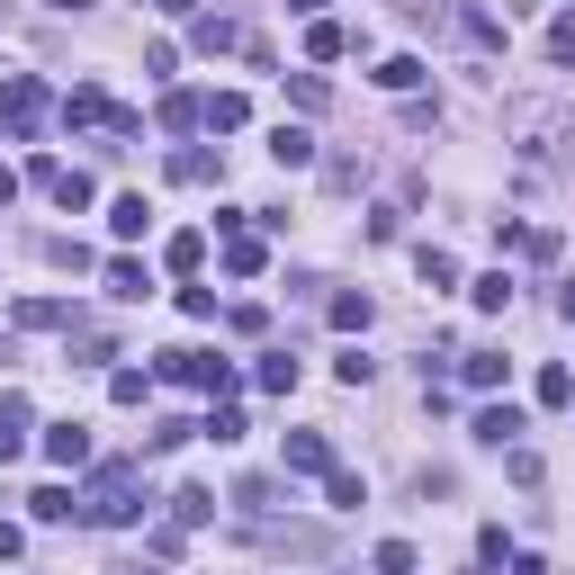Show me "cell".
<instances>
[{
    "label": "cell",
    "mask_w": 575,
    "mask_h": 575,
    "mask_svg": "<svg viewBox=\"0 0 575 575\" xmlns=\"http://www.w3.org/2000/svg\"><path fill=\"white\" fill-rule=\"evenodd\" d=\"M557 315H566V324H575V279H566V288H557Z\"/></svg>",
    "instance_id": "b9f144b4"
},
{
    "label": "cell",
    "mask_w": 575,
    "mask_h": 575,
    "mask_svg": "<svg viewBox=\"0 0 575 575\" xmlns=\"http://www.w3.org/2000/svg\"><path fill=\"white\" fill-rule=\"evenodd\" d=\"M234 503H243V513H270L279 485H270V477H243V485H234Z\"/></svg>",
    "instance_id": "e575fe53"
},
{
    "label": "cell",
    "mask_w": 575,
    "mask_h": 575,
    "mask_svg": "<svg viewBox=\"0 0 575 575\" xmlns=\"http://www.w3.org/2000/svg\"><path fill=\"white\" fill-rule=\"evenodd\" d=\"M288 10H297V19H324V0H288Z\"/></svg>",
    "instance_id": "7bdbcfd3"
},
{
    "label": "cell",
    "mask_w": 575,
    "mask_h": 575,
    "mask_svg": "<svg viewBox=\"0 0 575 575\" xmlns=\"http://www.w3.org/2000/svg\"><path fill=\"white\" fill-rule=\"evenodd\" d=\"M45 459H54V468H82V459H91V431H82V422H54V431H45Z\"/></svg>",
    "instance_id": "7c38bea8"
},
{
    "label": "cell",
    "mask_w": 575,
    "mask_h": 575,
    "mask_svg": "<svg viewBox=\"0 0 575 575\" xmlns=\"http://www.w3.org/2000/svg\"><path fill=\"white\" fill-rule=\"evenodd\" d=\"M171 180H180V189H207V180H226V154H207V144H180V154H171Z\"/></svg>",
    "instance_id": "ba28073f"
},
{
    "label": "cell",
    "mask_w": 575,
    "mask_h": 575,
    "mask_svg": "<svg viewBox=\"0 0 575 575\" xmlns=\"http://www.w3.org/2000/svg\"><path fill=\"white\" fill-rule=\"evenodd\" d=\"M154 378H171V387H207V396H226V387H234V359H216V351H163V359H154Z\"/></svg>",
    "instance_id": "7a4b0ae2"
},
{
    "label": "cell",
    "mask_w": 575,
    "mask_h": 575,
    "mask_svg": "<svg viewBox=\"0 0 575 575\" xmlns=\"http://www.w3.org/2000/svg\"><path fill=\"white\" fill-rule=\"evenodd\" d=\"M100 279H108V297H126V306L144 297V288H154V279H144V261H126V252H117V261H108Z\"/></svg>",
    "instance_id": "2e32d148"
},
{
    "label": "cell",
    "mask_w": 575,
    "mask_h": 575,
    "mask_svg": "<svg viewBox=\"0 0 575 575\" xmlns=\"http://www.w3.org/2000/svg\"><path fill=\"white\" fill-rule=\"evenodd\" d=\"M513 575H548V557H531V548H522V557H513Z\"/></svg>",
    "instance_id": "f35d334b"
},
{
    "label": "cell",
    "mask_w": 575,
    "mask_h": 575,
    "mask_svg": "<svg viewBox=\"0 0 575 575\" xmlns=\"http://www.w3.org/2000/svg\"><path fill=\"white\" fill-rule=\"evenodd\" d=\"M28 503H36V522H72V513H82V494H72V485H36Z\"/></svg>",
    "instance_id": "ffe728a7"
},
{
    "label": "cell",
    "mask_w": 575,
    "mask_h": 575,
    "mask_svg": "<svg viewBox=\"0 0 575 575\" xmlns=\"http://www.w3.org/2000/svg\"><path fill=\"white\" fill-rule=\"evenodd\" d=\"M459 369H468V387H503V351H468Z\"/></svg>",
    "instance_id": "83f0119b"
},
{
    "label": "cell",
    "mask_w": 575,
    "mask_h": 575,
    "mask_svg": "<svg viewBox=\"0 0 575 575\" xmlns=\"http://www.w3.org/2000/svg\"><path fill=\"white\" fill-rule=\"evenodd\" d=\"M19 548H28V531H19V522H0V566H10Z\"/></svg>",
    "instance_id": "8d00e7d4"
},
{
    "label": "cell",
    "mask_w": 575,
    "mask_h": 575,
    "mask_svg": "<svg viewBox=\"0 0 575 575\" xmlns=\"http://www.w3.org/2000/svg\"><path fill=\"white\" fill-rule=\"evenodd\" d=\"M333 378H342V387H369V378H378V359H369V351H342V359H333Z\"/></svg>",
    "instance_id": "f546056e"
},
{
    "label": "cell",
    "mask_w": 575,
    "mask_h": 575,
    "mask_svg": "<svg viewBox=\"0 0 575 575\" xmlns=\"http://www.w3.org/2000/svg\"><path fill=\"white\" fill-rule=\"evenodd\" d=\"M270 163H279V171H306V163H315V135H306V126H270Z\"/></svg>",
    "instance_id": "9c48e42d"
},
{
    "label": "cell",
    "mask_w": 575,
    "mask_h": 575,
    "mask_svg": "<svg viewBox=\"0 0 575 575\" xmlns=\"http://www.w3.org/2000/svg\"><path fill=\"white\" fill-rule=\"evenodd\" d=\"M369 315H378V306H369V288H342V297H333V324H342V333H359Z\"/></svg>",
    "instance_id": "44dd1931"
},
{
    "label": "cell",
    "mask_w": 575,
    "mask_h": 575,
    "mask_svg": "<svg viewBox=\"0 0 575 575\" xmlns=\"http://www.w3.org/2000/svg\"><path fill=\"white\" fill-rule=\"evenodd\" d=\"M0 117H10L19 135H36V126H45V91H36V82H0Z\"/></svg>",
    "instance_id": "5b68a950"
},
{
    "label": "cell",
    "mask_w": 575,
    "mask_h": 575,
    "mask_svg": "<svg viewBox=\"0 0 575 575\" xmlns=\"http://www.w3.org/2000/svg\"><path fill=\"white\" fill-rule=\"evenodd\" d=\"M540 405H575V378L566 369H540Z\"/></svg>",
    "instance_id": "d590c367"
},
{
    "label": "cell",
    "mask_w": 575,
    "mask_h": 575,
    "mask_svg": "<svg viewBox=\"0 0 575 575\" xmlns=\"http://www.w3.org/2000/svg\"><path fill=\"white\" fill-rule=\"evenodd\" d=\"M288 477H333V441L324 431H288Z\"/></svg>",
    "instance_id": "52a82bcc"
},
{
    "label": "cell",
    "mask_w": 575,
    "mask_h": 575,
    "mask_svg": "<svg viewBox=\"0 0 575 575\" xmlns=\"http://www.w3.org/2000/svg\"><path fill=\"white\" fill-rule=\"evenodd\" d=\"M108 396H117V405H144V396H154V369H117Z\"/></svg>",
    "instance_id": "f1b7e54d"
},
{
    "label": "cell",
    "mask_w": 575,
    "mask_h": 575,
    "mask_svg": "<svg viewBox=\"0 0 575 575\" xmlns=\"http://www.w3.org/2000/svg\"><path fill=\"white\" fill-rule=\"evenodd\" d=\"M198 431H207V441H243V431H252V422H243V414H234V405H216V414H207V422H198Z\"/></svg>",
    "instance_id": "4dcf8cb0"
},
{
    "label": "cell",
    "mask_w": 575,
    "mask_h": 575,
    "mask_svg": "<svg viewBox=\"0 0 575 575\" xmlns=\"http://www.w3.org/2000/svg\"><path fill=\"white\" fill-rule=\"evenodd\" d=\"M108 117H117V108H108V91H91V82L63 100V126H108Z\"/></svg>",
    "instance_id": "5bb4252c"
},
{
    "label": "cell",
    "mask_w": 575,
    "mask_h": 575,
    "mask_svg": "<svg viewBox=\"0 0 575 575\" xmlns=\"http://www.w3.org/2000/svg\"><path fill=\"white\" fill-rule=\"evenodd\" d=\"M10 324H19V333H72L82 315H72L63 297H19V306H10Z\"/></svg>",
    "instance_id": "277c9868"
},
{
    "label": "cell",
    "mask_w": 575,
    "mask_h": 575,
    "mask_svg": "<svg viewBox=\"0 0 575 575\" xmlns=\"http://www.w3.org/2000/svg\"><path fill=\"white\" fill-rule=\"evenodd\" d=\"M459 28H468V45H485V54L503 45V19H485V10H459Z\"/></svg>",
    "instance_id": "1f68e13d"
},
{
    "label": "cell",
    "mask_w": 575,
    "mask_h": 575,
    "mask_svg": "<svg viewBox=\"0 0 575 575\" xmlns=\"http://www.w3.org/2000/svg\"><path fill=\"white\" fill-rule=\"evenodd\" d=\"M144 226H154V207H144V198H117V207H108V234H117V243H135Z\"/></svg>",
    "instance_id": "d6986e66"
},
{
    "label": "cell",
    "mask_w": 575,
    "mask_h": 575,
    "mask_svg": "<svg viewBox=\"0 0 575 575\" xmlns=\"http://www.w3.org/2000/svg\"><path fill=\"white\" fill-rule=\"evenodd\" d=\"M10 198H19V171H10V163H0V207H10Z\"/></svg>",
    "instance_id": "60d3db41"
},
{
    "label": "cell",
    "mask_w": 575,
    "mask_h": 575,
    "mask_svg": "<svg viewBox=\"0 0 575 575\" xmlns=\"http://www.w3.org/2000/svg\"><path fill=\"white\" fill-rule=\"evenodd\" d=\"M243 117H252V100H243V91H216V100H198V126H216V135H234Z\"/></svg>",
    "instance_id": "30bf717a"
},
{
    "label": "cell",
    "mask_w": 575,
    "mask_h": 575,
    "mask_svg": "<svg viewBox=\"0 0 575 575\" xmlns=\"http://www.w3.org/2000/svg\"><path fill=\"white\" fill-rule=\"evenodd\" d=\"M261 387H270V396H288V387H297V359L270 351V359H261Z\"/></svg>",
    "instance_id": "836d02e7"
},
{
    "label": "cell",
    "mask_w": 575,
    "mask_h": 575,
    "mask_svg": "<svg viewBox=\"0 0 575 575\" xmlns=\"http://www.w3.org/2000/svg\"><path fill=\"white\" fill-rule=\"evenodd\" d=\"M414 270H422V288H459V261H450V252H431V243L414 252Z\"/></svg>",
    "instance_id": "603a6c76"
},
{
    "label": "cell",
    "mask_w": 575,
    "mask_h": 575,
    "mask_svg": "<svg viewBox=\"0 0 575 575\" xmlns=\"http://www.w3.org/2000/svg\"><path fill=\"white\" fill-rule=\"evenodd\" d=\"M163 261H171V270H180V279H189V270H198V261H207V234H171V243H163Z\"/></svg>",
    "instance_id": "4316f807"
},
{
    "label": "cell",
    "mask_w": 575,
    "mask_h": 575,
    "mask_svg": "<svg viewBox=\"0 0 575 575\" xmlns=\"http://www.w3.org/2000/svg\"><path fill=\"white\" fill-rule=\"evenodd\" d=\"M378 91L414 100V91H422V63H414V54H387V63H378Z\"/></svg>",
    "instance_id": "9a60e30c"
},
{
    "label": "cell",
    "mask_w": 575,
    "mask_h": 575,
    "mask_svg": "<svg viewBox=\"0 0 575 575\" xmlns=\"http://www.w3.org/2000/svg\"><path fill=\"white\" fill-rule=\"evenodd\" d=\"M180 441H198V422H180V414H163L154 431H144V450H180Z\"/></svg>",
    "instance_id": "484cf974"
},
{
    "label": "cell",
    "mask_w": 575,
    "mask_h": 575,
    "mask_svg": "<svg viewBox=\"0 0 575 575\" xmlns=\"http://www.w3.org/2000/svg\"><path fill=\"white\" fill-rule=\"evenodd\" d=\"M54 10H91V0H54Z\"/></svg>",
    "instance_id": "ee69618b"
},
{
    "label": "cell",
    "mask_w": 575,
    "mask_h": 575,
    "mask_svg": "<svg viewBox=\"0 0 575 575\" xmlns=\"http://www.w3.org/2000/svg\"><path fill=\"white\" fill-rule=\"evenodd\" d=\"M154 10H163V19H189V10H198V0H154Z\"/></svg>",
    "instance_id": "ab89813d"
},
{
    "label": "cell",
    "mask_w": 575,
    "mask_h": 575,
    "mask_svg": "<svg viewBox=\"0 0 575 575\" xmlns=\"http://www.w3.org/2000/svg\"><path fill=\"white\" fill-rule=\"evenodd\" d=\"M324 494H333V513H359V503H369V485H359L351 468H333V477H324Z\"/></svg>",
    "instance_id": "7402d4cb"
},
{
    "label": "cell",
    "mask_w": 575,
    "mask_h": 575,
    "mask_svg": "<svg viewBox=\"0 0 575 575\" xmlns=\"http://www.w3.org/2000/svg\"><path fill=\"white\" fill-rule=\"evenodd\" d=\"M468 431H477V441H485V450H513V441H522V431H531V422H522V405H485V414H477Z\"/></svg>",
    "instance_id": "8992f818"
},
{
    "label": "cell",
    "mask_w": 575,
    "mask_h": 575,
    "mask_svg": "<svg viewBox=\"0 0 575 575\" xmlns=\"http://www.w3.org/2000/svg\"><path fill=\"white\" fill-rule=\"evenodd\" d=\"M396 10H405V19H441L450 0H396Z\"/></svg>",
    "instance_id": "74e56055"
},
{
    "label": "cell",
    "mask_w": 575,
    "mask_h": 575,
    "mask_svg": "<svg viewBox=\"0 0 575 575\" xmlns=\"http://www.w3.org/2000/svg\"><path fill=\"white\" fill-rule=\"evenodd\" d=\"M351 45H359V36H351L342 19H315V28H306V54H315V63H342Z\"/></svg>",
    "instance_id": "4fadbf2b"
},
{
    "label": "cell",
    "mask_w": 575,
    "mask_h": 575,
    "mask_svg": "<svg viewBox=\"0 0 575 575\" xmlns=\"http://www.w3.org/2000/svg\"><path fill=\"white\" fill-rule=\"evenodd\" d=\"M171 522H180V531L216 522V494H207V485H180V494H171Z\"/></svg>",
    "instance_id": "e0dca14e"
},
{
    "label": "cell",
    "mask_w": 575,
    "mask_h": 575,
    "mask_svg": "<svg viewBox=\"0 0 575 575\" xmlns=\"http://www.w3.org/2000/svg\"><path fill=\"white\" fill-rule=\"evenodd\" d=\"M226 270H234V279H261V270H270V252H261L252 234H226Z\"/></svg>",
    "instance_id": "ac0fdd59"
},
{
    "label": "cell",
    "mask_w": 575,
    "mask_h": 575,
    "mask_svg": "<svg viewBox=\"0 0 575 575\" xmlns=\"http://www.w3.org/2000/svg\"><path fill=\"white\" fill-rule=\"evenodd\" d=\"M144 513V477L126 468V459H108L100 477H91V494H82V522H100V531H126Z\"/></svg>",
    "instance_id": "6da1fadb"
},
{
    "label": "cell",
    "mask_w": 575,
    "mask_h": 575,
    "mask_svg": "<svg viewBox=\"0 0 575 575\" xmlns=\"http://www.w3.org/2000/svg\"><path fill=\"white\" fill-rule=\"evenodd\" d=\"M548 63L575 72V19H548Z\"/></svg>",
    "instance_id": "d6a6232c"
},
{
    "label": "cell",
    "mask_w": 575,
    "mask_h": 575,
    "mask_svg": "<svg viewBox=\"0 0 575 575\" xmlns=\"http://www.w3.org/2000/svg\"><path fill=\"white\" fill-rule=\"evenodd\" d=\"M243 36H252V28H234V19H198V28H189L198 54H243Z\"/></svg>",
    "instance_id": "8fae6325"
},
{
    "label": "cell",
    "mask_w": 575,
    "mask_h": 575,
    "mask_svg": "<svg viewBox=\"0 0 575 575\" xmlns=\"http://www.w3.org/2000/svg\"><path fill=\"white\" fill-rule=\"evenodd\" d=\"M261 548H288V557H324V531H261Z\"/></svg>",
    "instance_id": "cb8c5ba5"
},
{
    "label": "cell",
    "mask_w": 575,
    "mask_h": 575,
    "mask_svg": "<svg viewBox=\"0 0 575 575\" xmlns=\"http://www.w3.org/2000/svg\"><path fill=\"white\" fill-rule=\"evenodd\" d=\"M468 297H477V306H485V315H503V306H513V279H503V270H485V279H477V288H468Z\"/></svg>",
    "instance_id": "d4e9b609"
},
{
    "label": "cell",
    "mask_w": 575,
    "mask_h": 575,
    "mask_svg": "<svg viewBox=\"0 0 575 575\" xmlns=\"http://www.w3.org/2000/svg\"><path fill=\"white\" fill-rule=\"evenodd\" d=\"M28 180H36L63 216H82V207H91V171H72V163H54V154H36V163H28Z\"/></svg>",
    "instance_id": "3957f363"
}]
</instances>
